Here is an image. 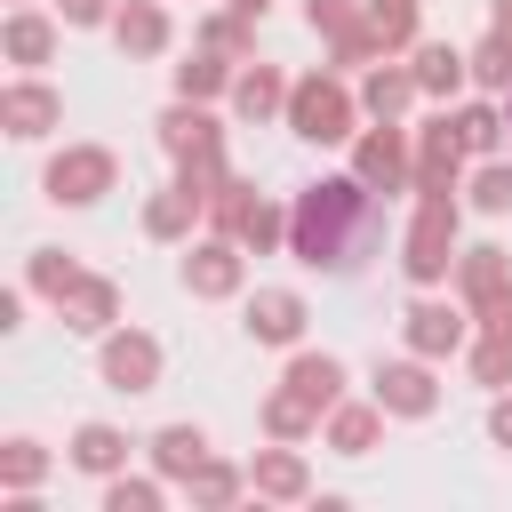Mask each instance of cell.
Here are the masks:
<instances>
[{
	"instance_id": "obj_4",
	"label": "cell",
	"mask_w": 512,
	"mask_h": 512,
	"mask_svg": "<svg viewBox=\"0 0 512 512\" xmlns=\"http://www.w3.org/2000/svg\"><path fill=\"white\" fill-rule=\"evenodd\" d=\"M96 376H104V392H120V400H144V392H160V376H168V352H160V336L152 328H112V336H96Z\"/></svg>"
},
{
	"instance_id": "obj_49",
	"label": "cell",
	"mask_w": 512,
	"mask_h": 512,
	"mask_svg": "<svg viewBox=\"0 0 512 512\" xmlns=\"http://www.w3.org/2000/svg\"><path fill=\"white\" fill-rule=\"evenodd\" d=\"M504 120H512V96H504Z\"/></svg>"
},
{
	"instance_id": "obj_12",
	"label": "cell",
	"mask_w": 512,
	"mask_h": 512,
	"mask_svg": "<svg viewBox=\"0 0 512 512\" xmlns=\"http://www.w3.org/2000/svg\"><path fill=\"white\" fill-rule=\"evenodd\" d=\"M248 496L256 504H312V456L296 440H272L248 456Z\"/></svg>"
},
{
	"instance_id": "obj_32",
	"label": "cell",
	"mask_w": 512,
	"mask_h": 512,
	"mask_svg": "<svg viewBox=\"0 0 512 512\" xmlns=\"http://www.w3.org/2000/svg\"><path fill=\"white\" fill-rule=\"evenodd\" d=\"M464 368H472L480 392H512V328H472Z\"/></svg>"
},
{
	"instance_id": "obj_31",
	"label": "cell",
	"mask_w": 512,
	"mask_h": 512,
	"mask_svg": "<svg viewBox=\"0 0 512 512\" xmlns=\"http://www.w3.org/2000/svg\"><path fill=\"white\" fill-rule=\"evenodd\" d=\"M168 472H112V480H96V504L104 512H160L168 504Z\"/></svg>"
},
{
	"instance_id": "obj_15",
	"label": "cell",
	"mask_w": 512,
	"mask_h": 512,
	"mask_svg": "<svg viewBox=\"0 0 512 512\" xmlns=\"http://www.w3.org/2000/svg\"><path fill=\"white\" fill-rule=\"evenodd\" d=\"M464 144H456V128H448V104L416 128V184L408 192H464Z\"/></svg>"
},
{
	"instance_id": "obj_22",
	"label": "cell",
	"mask_w": 512,
	"mask_h": 512,
	"mask_svg": "<svg viewBox=\"0 0 512 512\" xmlns=\"http://www.w3.org/2000/svg\"><path fill=\"white\" fill-rule=\"evenodd\" d=\"M104 32H112V48H120L128 64H152V56H168V40H176V24H168L160 0H120V16H112Z\"/></svg>"
},
{
	"instance_id": "obj_27",
	"label": "cell",
	"mask_w": 512,
	"mask_h": 512,
	"mask_svg": "<svg viewBox=\"0 0 512 512\" xmlns=\"http://www.w3.org/2000/svg\"><path fill=\"white\" fill-rule=\"evenodd\" d=\"M232 80H240V64H232V56H216V48H192V56L168 72V88H176V96H192V104L232 96Z\"/></svg>"
},
{
	"instance_id": "obj_41",
	"label": "cell",
	"mask_w": 512,
	"mask_h": 512,
	"mask_svg": "<svg viewBox=\"0 0 512 512\" xmlns=\"http://www.w3.org/2000/svg\"><path fill=\"white\" fill-rule=\"evenodd\" d=\"M256 200V184L248 176H224L216 192H208V232H240V208Z\"/></svg>"
},
{
	"instance_id": "obj_48",
	"label": "cell",
	"mask_w": 512,
	"mask_h": 512,
	"mask_svg": "<svg viewBox=\"0 0 512 512\" xmlns=\"http://www.w3.org/2000/svg\"><path fill=\"white\" fill-rule=\"evenodd\" d=\"M8 8H32V0H8Z\"/></svg>"
},
{
	"instance_id": "obj_21",
	"label": "cell",
	"mask_w": 512,
	"mask_h": 512,
	"mask_svg": "<svg viewBox=\"0 0 512 512\" xmlns=\"http://www.w3.org/2000/svg\"><path fill=\"white\" fill-rule=\"evenodd\" d=\"M128 456H136V440H128L120 424H104V416L72 424V440H64V464H72V472H88V480H112V472H128Z\"/></svg>"
},
{
	"instance_id": "obj_18",
	"label": "cell",
	"mask_w": 512,
	"mask_h": 512,
	"mask_svg": "<svg viewBox=\"0 0 512 512\" xmlns=\"http://www.w3.org/2000/svg\"><path fill=\"white\" fill-rule=\"evenodd\" d=\"M408 72H416V88H424L432 104H456V96L472 88V48H456V40H416V48H408Z\"/></svg>"
},
{
	"instance_id": "obj_39",
	"label": "cell",
	"mask_w": 512,
	"mask_h": 512,
	"mask_svg": "<svg viewBox=\"0 0 512 512\" xmlns=\"http://www.w3.org/2000/svg\"><path fill=\"white\" fill-rule=\"evenodd\" d=\"M200 48H216V56L248 64V56H256V24H248V16H232V8H216V16H200Z\"/></svg>"
},
{
	"instance_id": "obj_8",
	"label": "cell",
	"mask_w": 512,
	"mask_h": 512,
	"mask_svg": "<svg viewBox=\"0 0 512 512\" xmlns=\"http://www.w3.org/2000/svg\"><path fill=\"white\" fill-rule=\"evenodd\" d=\"M464 344H472V304L464 296H440V288H416V304L400 312V352L456 360Z\"/></svg>"
},
{
	"instance_id": "obj_6",
	"label": "cell",
	"mask_w": 512,
	"mask_h": 512,
	"mask_svg": "<svg viewBox=\"0 0 512 512\" xmlns=\"http://www.w3.org/2000/svg\"><path fill=\"white\" fill-rule=\"evenodd\" d=\"M40 192L56 208H96L104 192H120V152L112 144H64L48 168H40Z\"/></svg>"
},
{
	"instance_id": "obj_26",
	"label": "cell",
	"mask_w": 512,
	"mask_h": 512,
	"mask_svg": "<svg viewBox=\"0 0 512 512\" xmlns=\"http://www.w3.org/2000/svg\"><path fill=\"white\" fill-rule=\"evenodd\" d=\"M448 128H456V144H464L472 160H496V152H504V136H512V120H504L488 96H472V104L456 96V104H448Z\"/></svg>"
},
{
	"instance_id": "obj_37",
	"label": "cell",
	"mask_w": 512,
	"mask_h": 512,
	"mask_svg": "<svg viewBox=\"0 0 512 512\" xmlns=\"http://www.w3.org/2000/svg\"><path fill=\"white\" fill-rule=\"evenodd\" d=\"M464 208H480V216H512V160L496 152V160H472V176H464Z\"/></svg>"
},
{
	"instance_id": "obj_43",
	"label": "cell",
	"mask_w": 512,
	"mask_h": 512,
	"mask_svg": "<svg viewBox=\"0 0 512 512\" xmlns=\"http://www.w3.org/2000/svg\"><path fill=\"white\" fill-rule=\"evenodd\" d=\"M472 328H512V288L480 296V304H472Z\"/></svg>"
},
{
	"instance_id": "obj_30",
	"label": "cell",
	"mask_w": 512,
	"mask_h": 512,
	"mask_svg": "<svg viewBox=\"0 0 512 512\" xmlns=\"http://www.w3.org/2000/svg\"><path fill=\"white\" fill-rule=\"evenodd\" d=\"M48 464H56V456H48L32 432H8V440H0V496H40Z\"/></svg>"
},
{
	"instance_id": "obj_11",
	"label": "cell",
	"mask_w": 512,
	"mask_h": 512,
	"mask_svg": "<svg viewBox=\"0 0 512 512\" xmlns=\"http://www.w3.org/2000/svg\"><path fill=\"white\" fill-rule=\"evenodd\" d=\"M240 328H248V344L296 352V344H304V328H312V304H304L296 288H256V296L240 304Z\"/></svg>"
},
{
	"instance_id": "obj_20",
	"label": "cell",
	"mask_w": 512,
	"mask_h": 512,
	"mask_svg": "<svg viewBox=\"0 0 512 512\" xmlns=\"http://www.w3.org/2000/svg\"><path fill=\"white\" fill-rule=\"evenodd\" d=\"M56 320H64L72 336H112V328H120V280H112V272H80L72 296L56 304Z\"/></svg>"
},
{
	"instance_id": "obj_29",
	"label": "cell",
	"mask_w": 512,
	"mask_h": 512,
	"mask_svg": "<svg viewBox=\"0 0 512 512\" xmlns=\"http://www.w3.org/2000/svg\"><path fill=\"white\" fill-rule=\"evenodd\" d=\"M256 424H264V440H320V408L304 400V392H288V384H272L264 392V408H256Z\"/></svg>"
},
{
	"instance_id": "obj_36",
	"label": "cell",
	"mask_w": 512,
	"mask_h": 512,
	"mask_svg": "<svg viewBox=\"0 0 512 512\" xmlns=\"http://www.w3.org/2000/svg\"><path fill=\"white\" fill-rule=\"evenodd\" d=\"M368 32H376L392 56H408V48L424 40V0H368Z\"/></svg>"
},
{
	"instance_id": "obj_2",
	"label": "cell",
	"mask_w": 512,
	"mask_h": 512,
	"mask_svg": "<svg viewBox=\"0 0 512 512\" xmlns=\"http://www.w3.org/2000/svg\"><path fill=\"white\" fill-rule=\"evenodd\" d=\"M464 248V192H416V216L400 232V272L408 288H448Z\"/></svg>"
},
{
	"instance_id": "obj_40",
	"label": "cell",
	"mask_w": 512,
	"mask_h": 512,
	"mask_svg": "<svg viewBox=\"0 0 512 512\" xmlns=\"http://www.w3.org/2000/svg\"><path fill=\"white\" fill-rule=\"evenodd\" d=\"M304 24H312L320 48H328V40H344V32L368 24V0H304Z\"/></svg>"
},
{
	"instance_id": "obj_35",
	"label": "cell",
	"mask_w": 512,
	"mask_h": 512,
	"mask_svg": "<svg viewBox=\"0 0 512 512\" xmlns=\"http://www.w3.org/2000/svg\"><path fill=\"white\" fill-rule=\"evenodd\" d=\"M232 240H240L248 256H280V248H288V208L256 192V200L240 208V232H232Z\"/></svg>"
},
{
	"instance_id": "obj_34",
	"label": "cell",
	"mask_w": 512,
	"mask_h": 512,
	"mask_svg": "<svg viewBox=\"0 0 512 512\" xmlns=\"http://www.w3.org/2000/svg\"><path fill=\"white\" fill-rule=\"evenodd\" d=\"M184 496H192L200 512H224V504H240V496H248V464H232V456H208V464L184 480Z\"/></svg>"
},
{
	"instance_id": "obj_19",
	"label": "cell",
	"mask_w": 512,
	"mask_h": 512,
	"mask_svg": "<svg viewBox=\"0 0 512 512\" xmlns=\"http://www.w3.org/2000/svg\"><path fill=\"white\" fill-rule=\"evenodd\" d=\"M200 216H208V192H192L184 176H168V184L144 200V240H160V248H184Z\"/></svg>"
},
{
	"instance_id": "obj_10",
	"label": "cell",
	"mask_w": 512,
	"mask_h": 512,
	"mask_svg": "<svg viewBox=\"0 0 512 512\" xmlns=\"http://www.w3.org/2000/svg\"><path fill=\"white\" fill-rule=\"evenodd\" d=\"M368 392L384 400L392 424H424V416H440V360H424V352L376 360V384H368Z\"/></svg>"
},
{
	"instance_id": "obj_28",
	"label": "cell",
	"mask_w": 512,
	"mask_h": 512,
	"mask_svg": "<svg viewBox=\"0 0 512 512\" xmlns=\"http://www.w3.org/2000/svg\"><path fill=\"white\" fill-rule=\"evenodd\" d=\"M496 288H512V256H504L496 240L456 248V296H464V304H480V296H496Z\"/></svg>"
},
{
	"instance_id": "obj_14",
	"label": "cell",
	"mask_w": 512,
	"mask_h": 512,
	"mask_svg": "<svg viewBox=\"0 0 512 512\" xmlns=\"http://www.w3.org/2000/svg\"><path fill=\"white\" fill-rule=\"evenodd\" d=\"M56 48H64V16H48L40 0L0 16V56H8L16 72H40V64H56Z\"/></svg>"
},
{
	"instance_id": "obj_47",
	"label": "cell",
	"mask_w": 512,
	"mask_h": 512,
	"mask_svg": "<svg viewBox=\"0 0 512 512\" xmlns=\"http://www.w3.org/2000/svg\"><path fill=\"white\" fill-rule=\"evenodd\" d=\"M488 24H504V32H512V0H488Z\"/></svg>"
},
{
	"instance_id": "obj_25",
	"label": "cell",
	"mask_w": 512,
	"mask_h": 512,
	"mask_svg": "<svg viewBox=\"0 0 512 512\" xmlns=\"http://www.w3.org/2000/svg\"><path fill=\"white\" fill-rule=\"evenodd\" d=\"M416 96H424V88H416V72H408L400 56H376V64L360 72V112H368V120H400Z\"/></svg>"
},
{
	"instance_id": "obj_46",
	"label": "cell",
	"mask_w": 512,
	"mask_h": 512,
	"mask_svg": "<svg viewBox=\"0 0 512 512\" xmlns=\"http://www.w3.org/2000/svg\"><path fill=\"white\" fill-rule=\"evenodd\" d=\"M224 8H232V16H248V24H264V16H272V0H224Z\"/></svg>"
},
{
	"instance_id": "obj_17",
	"label": "cell",
	"mask_w": 512,
	"mask_h": 512,
	"mask_svg": "<svg viewBox=\"0 0 512 512\" xmlns=\"http://www.w3.org/2000/svg\"><path fill=\"white\" fill-rule=\"evenodd\" d=\"M384 424H392V416H384V400H376V392H368V400H352V392H344V400L320 416V448H328V456H368V448L384 440Z\"/></svg>"
},
{
	"instance_id": "obj_9",
	"label": "cell",
	"mask_w": 512,
	"mask_h": 512,
	"mask_svg": "<svg viewBox=\"0 0 512 512\" xmlns=\"http://www.w3.org/2000/svg\"><path fill=\"white\" fill-rule=\"evenodd\" d=\"M152 144H160L176 168H224V120H216V104L176 96V104L152 120Z\"/></svg>"
},
{
	"instance_id": "obj_45",
	"label": "cell",
	"mask_w": 512,
	"mask_h": 512,
	"mask_svg": "<svg viewBox=\"0 0 512 512\" xmlns=\"http://www.w3.org/2000/svg\"><path fill=\"white\" fill-rule=\"evenodd\" d=\"M24 296H32V288H8V296H0V336L24 328Z\"/></svg>"
},
{
	"instance_id": "obj_13",
	"label": "cell",
	"mask_w": 512,
	"mask_h": 512,
	"mask_svg": "<svg viewBox=\"0 0 512 512\" xmlns=\"http://www.w3.org/2000/svg\"><path fill=\"white\" fill-rule=\"evenodd\" d=\"M0 128H8L16 144H40L48 128H64V96H56L40 72H16V80L0 88Z\"/></svg>"
},
{
	"instance_id": "obj_33",
	"label": "cell",
	"mask_w": 512,
	"mask_h": 512,
	"mask_svg": "<svg viewBox=\"0 0 512 512\" xmlns=\"http://www.w3.org/2000/svg\"><path fill=\"white\" fill-rule=\"evenodd\" d=\"M80 272H88V264H80L72 248H32V256H24V288H32L40 304H64Z\"/></svg>"
},
{
	"instance_id": "obj_23",
	"label": "cell",
	"mask_w": 512,
	"mask_h": 512,
	"mask_svg": "<svg viewBox=\"0 0 512 512\" xmlns=\"http://www.w3.org/2000/svg\"><path fill=\"white\" fill-rule=\"evenodd\" d=\"M280 384H288V392H304V400L328 416V408L352 392V368H344L336 352H312V344H296V352H288V368H280Z\"/></svg>"
},
{
	"instance_id": "obj_24",
	"label": "cell",
	"mask_w": 512,
	"mask_h": 512,
	"mask_svg": "<svg viewBox=\"0 0 512 512\" xmlns=\"http://www.w3.org/2000/svg\"><path fill=\"white\" fill-rule=\"evenodd\" d=\"M208 456H216V440H208L200 424H184V416H176V424H160V432L144 440V464H152V472H168L176 488H184V480H192Z\"/></svg>"
},
{
	"instance_id": "obj_16",
	"label": "cell",
	"mask_w": 512,
	"mask_h": 512,
	"mask_svg": "<svg viewBox=\"0 0 512 512\" xmlns=\"http://www.w3.org/2000/svg\"><path fill=\"white\" fill-rule=\"evenodd\" d=\"M288 88H296V80H288L280 64H264V56H248L224 104H232V120H248V128H264V120H288Z\"/></svg>"
},
{
	"instance_id": "obj_38",
	"label": "cell",
	"mask_w": 512,
	"mask_h": 512,
	"mask_svg": "<svg viewBox=\"0 0 512 512\" xmlns=\"http://www.w3.org/2000/svg\"><path fill=\"white\" fill-rule=\"evenodd\" d=\"M472 88H480V96H512V32H504V24L480 32V48H472Z\"/></svg>"
},
{
	"instance_id": "obj_42",
	"label": "cell",
	"mask_w": 512,
	"mask_h": 512,
	"mask_svg": "<svg viewBox=\"0 0 512 512\" xmlns=\"http://www.w3.org/2000/svg\"><path fill=\"white\" fill-rule=\"evenodd\" d=\"M56 16H64L72 32H96V24H112V16H120V0H56Z\"/></svg>"
},
{
	"instance_id": "obj_3",
	"label": "cell",
	"mask_w": 512,
	"mask_h": 512,
	"mask_svg": "<svg viewBox=\"0 0 512 512\" xmlns=\"http://www.w3.org/2000/svg\"><path fill=\"white\" fill-rule=\"evenodd\" d=\"M360 88L336 72V64H320V72H296V88H288V136H304V144H352L360 136Z\"/></svg>"
},
{
	"instance_id": "obj_44",
	"label": "cell",
	"mask_w": 512,
	"mask_h": 512,
	"mask_svg": "<svg viewBox=\"0 0 512 512\" xmlns=\"http://www.w3.org/2000/svg\"><path fill=\"white\" fill-rule=\"evenodd\" d=\"M488 440L512 456V392H488Z\"/></svg>"
},
{
	"instance_id": "obj_5",
	"label": "cell",
	"mask_w": 512,
	"mask_h": 512,
	"mask_svg": "<svg viewBox=\"0 0 512 512\" xmlns=\"http://www.w3.org/2000/svg\"><path fill=\"white\" fill-rule=\"evenodd\" d=\"M352 176L368 184V192H408L416 184V128H400V120H360V136H352Z\"/></svg>"
},
{
	"instance_id": "obj_7",
	"label": "cell",
	"mask_w": 512,
	"mask_h": 512,
	"mask_svg": "<svg viewBox=\"0 0 512 512\" xmlns=\"http://www.w3.org/2000/svg\"><path fill=\"white\" fill-rule=\"evenodd\" d=\"M176 280H184V296H200V304H232V296H248V248H240L232 232H200V240H184Z\"/></svg>"
},
{
	"instance_id": "obj_1",
	"label": "cell",
	"mask_w": 512,
	"mask_h": 512,
	"mask_svg": "<svg viewBox=\"0 0 512 512\" xmlns=\"http://www.w3.org/2000/svg\"><path fill=\"white\" fill-rule=\"evenodd\" d=\"M376 224H384V192H368L360 176H320L288 200V256L304 272H352Z\"/></svg>"
}]
</instances>
